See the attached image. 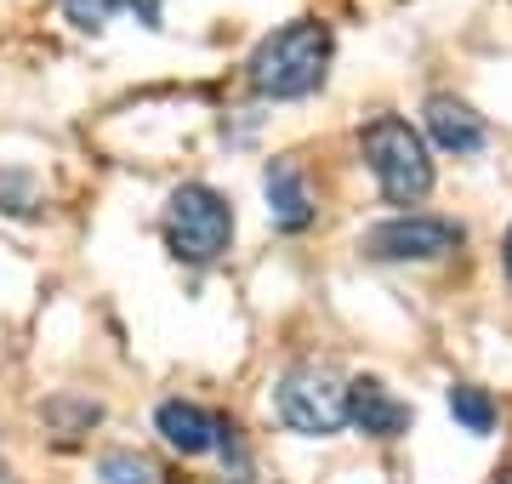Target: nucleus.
<instances>
[{
	"label": "nucleus",
	"instance_id": "obj_5",
	"mask_svg": "<svg viewBox=\"0 0 512 484\" xmlns=\"http://www.w3.org/2000/svg\"><path fill=\"white\" fill-rule=\"evenodd\" d=\"M461 245V228L444 223V217H421V211H404V217H387L365 234V251L382 262H433L450 257Z\"/></svg>",
	"mask_w": 512,
	"mask_h": 484
},
{
	"label": "nucleus",
	"instance_id": "obj_6",
	"mask_svg": "<svg viewBox=\"0 0 512 484\" xmlns=\"http://www.w3.org/2000/svg\"><path fill=\"white\" fill-rule=\"evenodd\" d=\"M348 422L370 439H399L410 428V405L387 388L382 376H353L348 382Z\"/></svg>",
	"mask_w": 512,
	"mask_h": 484
},
{
	"label": "nucleus",
	"instance_id": "obj_2",
	"mask_svg": "<svg viewBox=\"0 0 512 484\" xmlns=\"http://www.w3.org/2000/svg\"><path fill=\"white\" fill-rule=\"evenodd\" d=\"M359 149H365V166L376 177V188H382V200L416 205L433 194V154H427V137L410 120H399V114L370 120Z\"/></svg>",
	"mask_w": 512,
	"mask_h": 484
},
{
	"label": "nucleus",
	"instance_id": "obj_11",
	"mask_svg": "<svg viewBox=\"0 0 512 484\" xmlns=\"http://www.w3.org/2000/svg\"><path fill=\"white\" fill-rule=\"evenodd\" d=\"M97 479L103 484H154V467L137 450H109V456H97Z\"/></svg>",
	"mask_w": 512,
	"mask_h": 484
},
{
	"label": "nucleus",
	"instance_id": "obj_14",
	"mask_svg": "<svg viewBox=\"0 0 512 484\" xmlns=\"http://www.w3.org/2000/svg\"><path fill=\"white\" fill-rule=\"evenodd\" d=\"M495 484H512V467H507V473H501V479H495Z\"/></svg>",
	"mask_w": 512,
	"mask_h": 484
},
{
	"label": "nucleus",
	"instance_id": "obj_4",
	"mask_svg": "<svg viewBox=\"0 0 512 484\" xmlns=\"http://www.w3.org/2000/svg\"><path fill=\"white\" fill-rule=\"evenodd\" d=\"M165 240L183 262H217L234 240V205L211 183H183L165 200Z\"/></svg>",
	"mask_w": 512,
	"mask_h": 484
},
{
	"label": "nucleus",
	"instance_id": "obj_1",
	"mask_svg": "<svg viewBox=\"0 0 512 484\" xmlns=\"http://www.w3.org/2000/svg\"><path fill=\"white\" fill-rule=\"evenodd\" d=\"M330 23L319 18H291L285 29L256 40L251 63H245V80H251L262 97H308L325 86V69H330Z\"/></svg>",
	"mask_w": 512,
	"mask_h": 484
},
{
	"label": "nucleus",
	"instance_id": "obj_13",
	"mask_svg": "<svg viewBox=\"0 0 512 484\" xmlns=\"http://www.w3.org/2000/svg\"><path fill=\"white\" fill-rule=\"evenodd\" d=\"M501 257H507V280H512V228H507V245H501Z\"/></svg>",
	"mask_w": 512,
	"mask_h": 484
},
{
	"label": "nucleus",
	"instance_id": "obj_8",
	"mask_svg": "<svg viewBox=\"0 0 512 484\" xmlns=\"http://www.w3.org/2000/svg\"><path fill=\"white\" fill-rule=\"evenodd\" d=\"M262 194H268V217H274V228L302 234V228L313 223V194H308V183H302L296 160H268V171H262Z\"/></svg>",
	"mask_w": 512,
	"mask_h": 484
},
{
	"label": "nucleus",
	"instance_id": "obj_12",
	"mask_svg": "<svg viewBox=\"0 0 512 484\" xmlns=\"http://www.w3.org/2000/svg\"><path fill=\"white\" fill-rule=\"evenodd\" d=\"M63 12H69L74 29H86V35H97L103 23L120 12V0H63Z\"/></svg>",
	"mask_w": 512,
	"mask_h": 484
},
{
	"label": "nucleus",
	"instance_id": "obj_9",
	"mask_svg": "<svg viewBox=\"0 0 512 484\" xmlns=\"http://www.w3.org/2000/svg\"><path fill=\"white\" fill-rule=\"evenodd\" d=\"M427 137L444 154H478L484 149V120H478L461 97H427Z\"/></svg>",
	"mask_w": 512,
	"mask_h": 484
},
{
	"label": "nucleus",
	"instance_id": "obj_15",
	"mask_svg": "<svg viewBox=\"0 0 512 484\" xmlns=\"http://www.w3.org/2000/svg\"><path fill=\"white\" fill-rule=\"evenodd\" d=\"M234 484H239V479H234Z\"/></svg>",
	"mask_w": 512,
	"mask_h": 484
},
{
	"label": "nucleus",
	"instance_id": "obj_7",
	"mask_svg": "<svg viewBox=\"0 0 512 484\" xmlns=\"http://www.w3.org/2000/svg\"><path fill=\"white\" fill-rule=\"evenodd\" d=\"M154 428H160L165 445L183 450V456H205V450H217V439H222V422L205 405H194V399H165V405L154 410Z\"/></svg>",
	"mask_w": 512,
	"mask_h": 484
},
{
	"label": "nucleus",
	"instance_id": "obj_3",
	"mask_svg": "<svg viewBox=\"0 0 512 484\" xmlns=\"http://www.w3.org/2000/svg\"><path fill=\"white\" fill-rule=\"evenodd\" d=\"M274 410L279 422L291 433H302V439H330V433L348 428V382L330 365H319V359H302V365H291L279 376Z\"/></svg>",
	"mask_w": 512,
	"mask_h": 484
},
{
	"label": "nucleus",
	"instance_id": "obj_10",
	"mask_svg": "<svg viewBox=\"0 0 512 484\" xmlns=\"http://www.w3.org/2000/svg\"><path fill=\"white\" fill-rule=\"evenodd\" d=\"M450 416H456L467 433H490L495 428V399L484 388H473V382H456V388H450Z\"/></svg>",
	"mask_w": 512,
	"mask_h": 484
}]
</instances>
